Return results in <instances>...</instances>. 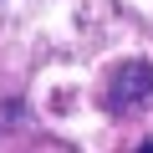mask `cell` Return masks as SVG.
<instances>
[{
  "label": "cell",
  "mask_w": 153,
  "mask_h": 153,
  "mask_svg": "<svg viewBox=\"0 0 153 153\" xmlns=\"http://www.w3.org/2000/svg\"><path fill=\"white\" fill-rule=\"evenodd\" d=\"M143 102H153V66H148V61L117 66V71H112V87H107V107H112V112H133V107H143Z\"/></svg>",
  "instance_id": "6da1fadb"
},
{
  "label": "cell",
  "mask_w": 153,
  "mask_h": 153,
  "mask_svg": "<svg viewBox=\"0 0 153 153\" xmlns=\"http://www.w3.org/2000/svg\"><path fill=\"white\" fill-rule=\"evenodd\" d=\"M138 153H153V143H143V148H138Z\"/></svg>",
  "instance_id": "7a4b0ae2"
}]
</instances>
